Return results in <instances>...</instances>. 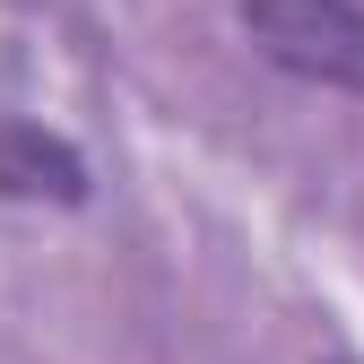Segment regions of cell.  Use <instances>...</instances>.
<instances>
[{
    "label": "cell",
    "instance_id": "cell-1",
    "mask_svg": "<svg viewBox=\"0 0 364 364\" xmlns=\"http://www.w3.org/2000/svg\"><path fill=\"white\" fill-rule=\"evenodd\" d=\"M243 26L278 70L364 96V9L355 0H243Z\"/></svg>",
    "mask_w": 364,
    "mask_h": 364
}]
</instances>
